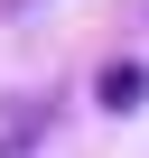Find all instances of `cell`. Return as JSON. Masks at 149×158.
Segmentation results:
<instances>
[{
	"label": "cell",
	"mask_w": 149,
	"mask_h": 158,
	"mask_svg": "<svg viewBox=\"0 0 149 158\" xmlns=\"http://www.w3.org/2000/svg\"><path fill=\"white\" fill-rule=\"evenodd\" d=\"M47 121H56V112H47L37 93H19V102H0V158H28V149L47 139Z\"/></svg>",
	"instance_id": "1"
},
{
	"label": "cell",
	"mask_w": 149,
	"mask_h": 158,
	"mask_svg": "<svg viewBox=\"0 0 149 158\" xmlns=\"http://www.w3.org/2000/svg\"><path fill=\"white\" fill-rule=\"evenodd\" d=\"M149 102V65H112L103 74V112H140Z\"/></svg>",
	"instance_id": "2"
}]
</instances>
